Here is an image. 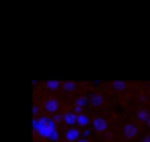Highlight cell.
Segmentation results:
<instances>
[{
    "label": "cell",
    "mask_w": 150,
    "mask_h": 142,
    "mask_svg": "<svg viewBox=\"0 0 150 142\" xmlns=\"http://www.w3.org/2000/svg\"><path fill=\"white\" fill-rule=\"evenodd\" d=\"M58 121L54 119V117H50V115H37L35 119H33V130L41 136V138H45V140H52V142H56L60 136H58Z\"/></svg>",
    "instance_id": "cell-1"
},
{
    "label": "cell",
    "mask_w": 150,
    "mask_h": 142,
    "mask_svg": "<svg viewBox=\"0 0 150 142\" xmlns=\"http://www.w3.org/2000/svg\"><path fill=\"white\" fill-rule=\"evenodd\" d=\"M58 109H60V101H58L56 97H47V99L43 101V111H45V115H54V113H58Z\"/></svg>",
    "instance_id": "cell-2"
},
{
    "label": "cell",
    "mask_w": 150,
    "mask_h": 142,
    "mask_svg": "<svg viewBox=\"0 0 150 142\" xmlns=\"http://www.w3.org/2000/svg\"><path fill=\"white\" fill-rule=\"evenodd\" d=\"M91 128L95 130V132H99V134H103V132H107V128H109V121L105 119V117H95L93 121H91Z\"/></svg>",
    "instance_id": "cell-3"
},
{
    "label": "cell",
    "mask_w": 150,
    "mask_h": 142,
    "mask_svg": "<svg viewBox=\"0 0 150 142\" xmlns=\"http://www.w3.org/2000/svg\"><path fill=\"white\" fill-rule=\"evenodd\" d=\"M80 136H82V134H80V130H78L76 126H74V128H68V130L64 132V140H66V142H78Z\"/></svg>",
    "instance_id": "cell-4"
},
{
    "label": "cell",
    "mask_w": 150,
    "mask_h": 142,
    "mask_svg": "<svg viewBox=\"0 0 150 142\" xmlns=\"http://www.w3.org/2000/svg\"><path fill=\"white\" fill-rule=\"evenodd\" d=\"M86 105H88V97H82V95H80V97L74 101V107H72V111H74V113H82V109H84Z\"/></svg>",
    "instance_id": "cell-5"
},
{
    "label": "cell",
    "mask_w": 150,
    "mask_h": 142,
    "mask_svg": "<svg viewBox=\"0 0 150 142\" xmlns=\"http://www.w3.org/2000/svg\"><path fill=\"white\" fill-rule=\"evenodd\" d=\"M76 117H78V115H76L74 111H66V113L62 115V121H64L68 128H74V126H76Z\"/></svg>",
    "instance_id": "cell-6"
},
{
    "label": "cell",
    "mask_w": 150,
    "mask_h": 142,
    "mask_svg": "<svg viewBox=\"0 0 150 142\" xmlns=\"http://www.w3.org/2000/svg\"><path fill=\"white\" fill-rule=\"evenodd\" d=\"M76 115H78V117H76V128H78V130H80V128L91 126V121H93V119H91V117H88L84 111H82V113H76Z\"/></svg>",
    "instance_id": "cell-7"
},
{
    "label": "cell",
    "mask_w": 150,
    "mask_h": 142,
    "mask_svg": "<svg viewBox=\"0 0 150 142\" xmlns=\"http://www.w3.org/2000/svg\"><path fill=\"white\" fill-rule=\"evenodd\" d=\"M138 132H140V128H138L136 124H125V126H123V134H125V138H136Z\"/></svg>",
    "instance_id": "cell-8"
},
{
    "label": "cell",
    "mask_w": 150,
    "mask_h": 142,
    "mask_svg": "<svg viewBox=\"0 0 150 142\" xmlns=\"http://www.w3.org/2000/svg\"><path fill=\"white\" fill-rule=\"evenodd\" d=\"M103 101H105V99H103V95H101V93H95V95H91V97H88V103H91V105H95V107H101V105H103Z\"/></svg>",
    "instance_id": "cell-9"
},
{
    "label": "cell",
    "mask_w": 150,
    "mask_h": 142,
    "mask_svg": "<svg viewBox=\"0 0 150 142\" xmlns=\"http://www.w3.org/2000/svg\"><path fill=\"white\" fill-rule=\"evenodd\" d=\"M148 117H150V113H148L146 109H138V111H136V119H138V121H144V124H146Z\"/></svg>",
    "instance_id": "cell-10"
},
{
    "label": "cell",
    "mask_w": 150,
    "mask_h": 142,
    "mask_svg": "<svg viewBox=\"0 0 150 142\" xmlns=\"http://www.w3.org/2000/svg\"><path fill=\"white\" fill-rule=\"evenodd\" d=\"M45 87H47V91H58V89L62 87V82H60V80H47Z\"/></svg>",
    "instance_id": "cell-11"
},
{
    "label": "cell",
    "mask_w": 150,
    "mask_h": 142,
    "mask_svg": "<svg viewBox=\"0 0 150 142\" xmlns=\"http://www.w3.org/2000/svg\"><path fill=\"white\" fill-rule=\"evenodd\" d=\"M62 87H64L66 93H74V91H76V82H64Z\"/></svg>",
    "instance_id": "cell-12"
},
{
    "label": "cell",
    "mask_w": 150,
    "mask_h": 142,
    "mask_svg": "<svg viewBox=\"0 0 150 142\" xmlns=\"http://www.w3.org/2000/svg\"><path fill=\"white\" fill-rule=\"evenodd\" d=\"M125 87H127V84H125V82H121V80H119V82H113V89H115V91H123Z\"/></svg>",
    "instance_id": "cell-13"
},
{
    "label": "cell",
    "mask_w": 150,
    "mask_h": 142,
    "mask_svg": "<svg viewBox=\"0 0 150 142\" xmlns=\"http://www.w3.org/2000/svg\"><path fill=\"white\" fill-rule=\"evenodd\" d=\"M78 142H88V140H86V138H80V140H78Z\"/></svg>",
    "instance_id": "cell-14"
},
{
    "label": "cell",
    "mask_w": 150,
    "mask_h": 142,
    "mask_svg": "<svg viewBox=\"0 0 150 142\" xmlns=\"http://www.w3.org/2000/svg\"><path fill=\"white\" fill-rule=\"evenodd\" d=\"M146 126H148V128H150V117H148V121H146Z\"/></svg>",
    "instance_id": "cell-15"
},
{
    "label": "cell",
    "mask_w": 150,
    "mask_h": 142,
    "mask_svg": "<svg viewBox=\"0 0 150 142\" xmlns=\"http://www.w3.org/2000/svg\"><path fill=\"white\" fill-rule=\"evenodd\" d=\"M148 89H150V84H148Z\"/></svg>",
    "instance_id": "cell-16"
}]
</instances>
